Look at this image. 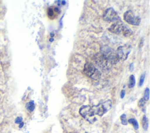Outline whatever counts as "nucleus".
I'll list each match as a JSON object with an SVG mask.
<instances>
[{"label": "nucleus", "mask_w": 150, "mask_h": 133, "mask_svg": "<svg viewBox=\"0 0 150 133\" xmlns=\"http://www.w3.org/2000/svg\"><path fill=\"white\" fill-rule=\"evenodd\" d=\"M108 62L111 64H116L119 62L120 59L117 53L110 47L104 45L101 47V52Z\"/></svg>", "instance_id": "1"}, {"label": "nucleus", "mask_w": 150, "mask_h": 133, "mask_svg": "<svg viewBox=\"0 0 150 133\" xmlns=\"http://www.w3.org/2000/svg\"><path fill=\"white\" fill-rule=\"evenodd\" d=\"M83 73L86 76L94 80L99 79L101 76L100 71L97 69L93 63L89 62H87L84 64Z\"/></svg>", "instance_id": "2"}, {"label": "nucleus", "mask_w": 150, "mask_h": 133, "mask_svg": "<svg viewBox=\"0 0 150 133\" xmlns=\"http://www.w3.org/2000/svg\"><path fill=\"white\" fill-rule=\"evenodd\" d=\"M111 107L112 102L110 100H108L104 102H100L98 104L93 106L92 108L95 114H97L99 116H102L108 111H109Z\"/></svg>", "instance_id": "3"}, {"label": "nucleus", "mask_w": 150, "mask_h": 133, "mask_svg": "<svg viewBox=\"0 0 150 133\" xmlns=\"http://www.w3.org/2000/svg\"><path fill=\"white\" fill-rule=\"evenodd\" d=\"M79 113L87 121L90 123H94L96 121L93 109L89 105H83L79 110Z\"/></svg>", "instance_id": "4"}, {"label": "nucleus", "mask_w": 150, "mask_h": 133, "mask_svg": "<svg viewBox=\"0 0 150 133\" xmlns=\"http://www.w3.org/2000/svg\"><path fill=\"white\" fill-rule=\"evenodd\" d=\"M94 60L96 64L103 70H108L111 67V64L101 53L96 54L94 56Z\"/></svg>", "instance_id": "5"}, {"label": "nucleus", "mask_w": 150, "mask_h": 133, "mask_svg": "<svg viewBox=\"0 0 150 133\" xmlns=\"http://www.w3.org/2000/svg\"><path fill=\"white\" fill-rule=\"evenodd\" d=\"M124 19L127 23L132 25H139L141 22L140 18L135 16L133 12L131 10H128L124 13Z\"/></svg>", "instance_id": "6"}, {"label": "nucleus", "mask_w": 150, "mask_h": 133, "mask_svg": "<svg viewBox=\"0 0 150 133\" xmlns=\"http://www.w3.org/2000/svg\"><path fill=\"white\" fill-rule=\"evenodd\" d=\"M103 20L107 22H112L120 20L117 13L112 8H107L104 12L103 16Z\"/></svg>", "instance_id": "7"}, {"label": "nucleus", "mask_w": 150, "mask_h": 133, "mask_svg": "<svg viewBox=\"0 0 150 133\" xmlns=\"http://www.w3.org/2000/svg\"><path fill=\"white\" fill-rule=\"evenodd\" d=\"M131 50V46L128 45H125L118 47L117 54L120 59L125 60Z\"/></svg>", "instance_id": "8"}, {"label": "nucleus", "mask_w": 150, "mask_h": 133, "mask_svg": "<svg viewBox=\"0 0 150 133\" xmlns=\"http://www.w3.org/2000/svg\"><path fill=\"white\" fill-rule=\"evenodd\" d=\"M124 25L120 21L119 22H117L113 23L109 28H108V30L112 33L115 34H120L122 32Z\"/></svg>", "instance_id": "9"}, {"label": "nucleus", "mask_w": 150, "mask_h": 133, "mask_svg": "<svg viewBox=\"0 0 150 133\" xmlns=\"http://www.w3.org/2000/svg\"><path fill=\"white\" fill-rule=\"evenodd\" d=\"M60 13V9L59 7L57 6L49 7L47 9V15L50 19H54L55 18H57Z\"/></svg>", "instance_id": "10"}, {"label": "nucleus", "mask_w": 150, "mask_h": 133, "mask_svg": "<svg viewBox=\"0 0 150 133\" xmlns=\"http://www.w3.org/2000/svg\"><path fill=\"white\" fill-rule=\"evenodd\" d=\"M122 33L125 36H129L132 34V31L127 26L124 25Z\"/></svg>", "instance_id": "11"}, {"label": "nucleus", "mask_w": 150, "mask_h": 133, "mask_svg": "<svg viewBox=\"0 0 150 133\" xmlns=\"http://www.w3.org/2000/svg\"><path fill=\"white\" fill-rule=\"evenodd\" d=\"M35 103L33 101H30L26 105V108L29 112L33 111L35 109Z\"/></svg>", "instance_id": "12"}, {"label": "nucleus", "mask_w": 150, "mask_h": 133, "mask_svg": "<svg viewBox=\"0 0 150 133\" xmlns=\"http://www.w3.org/2000/svg\"><path fill=\"white\" fill-rule=\"evenodd\" d=\"M135 84V79L134 75H131L129 76V83H128V87L129 88H132L134 87Z\"/></svg>", "instance_id": "13"}, {"label": "nucleus", "mask_w": 150, "mask_h": 133, "mask_svg": "<svg viewBox=\"0 0 150 133\" xmlns=\"http://www.w3.org/2000/svg\"><path fill=\"white\" fill-rule=\"evenodd\" d=\"M142 122V127H143V128L145 130H147L148 127V118H147V117H146V116L145 115H144L143 116Z\"/></svg>", "instance_id": "14"}, {"label": "nucleus", "mask_w": 150, "mask_h": 133, "mask_svg": "<svg viewBox=\"0 0 150 133\" xmlns=\"http://www.w3.org/2000/svg\"><path fill=\"white\" fill-rule=\"evenodd\" d=\"M128 122L130 123V124H132L134 129H138V123L137 122V121L134 119V118H130L128 120Z\"/></svg>", "instance_id": "15"}, {"label": "nucleus", "mask_w": 150, "mask_h": 133, "mask_svg": "<svg viewBox=\"0 0 150 133\" xmlns=\"http://www.w3.org/2000/svg\"><path fill=\"white\" fill-rule=\"evenodd\" d=\"M149 88H146V89L144 91V99L145 101H148L149 100Z\"/></svg>", "instance_id": "16"}, {"label": "nucleus", "mask_w": 150, "mask_h": 133, "mask_svg": "<svg viewBox=\"0 0 150 133\" xmlns=\"http://www.w3.org/2000/svg\"><path fill=\"white\" fill-rule=\"evenodd\" d=\"M145 78V73H144L140 76V79H139V83H138L139 87H141L143 85Z\"/></svg>", "instance_id": "17"}, {"label": "nucleus", "mask_w": 150, "mask_h": 133, "mask_svg": "<svg viewBox=\"0 0 150 133\" xmlns=\"http://www.w3.org/2000/svg\"><path fill=\"white\" fill-rule=\"evenodd\" d=\"M120 119L121 121V123L122 125H125L127 124V117H126V115L125 114H123L121 115L120 117Z\"/></svg>", "instance_id": "18"}, {"label": "nucleus", "mask_w": 150, "mask_h": 133, "mask_svg": "<svg viewBox=\"0 0 150 133\" xmlns=\"http://www.w3.org/2000/svg\"><path fill=\"white\" fill-rule=\"evenodd\" d=\"M145 104V100L142 98H141L138 101V106L139 107H143Z\"/></svg>", "instance_id": "19"}, {"label": "nucleus", "mask_w": 150, "mask_h": 133, "mask_svg": "<svg viewBox=\"0 0 150 133\" xmlns=\"http://www.w3.org/2000/svg\"><path fill=\"white\" fill-rule=\"evenodd\" d=\"M15 123H16V124H20L21 122H22V118L21 117H18L15 119Z\"/></svg>", "instance_id": "20"}, {"label": "nucleus", "mask_w": 150, "mask_h": 133, "mask_svg": "<svg viewBox=\"0 0 150 133\" xmlns=\"http://www.w3.org/2000/svg\"><path fill=\"white\" fill-rule=\"evenodd\" d=\"M134 64L132 63H131V64H129V71H132L133 70H134Z\"/></svg>", "instance_id": "21"}, {"label": "nucleus", "mask_w": 150, "mask_h": 133, "mask_svg": "<svg viewBox=\"0 0 150 133\" xmlns=\"http://www.w3.org/2000/svg\"><path fill=\"white\" fill-rule=\"evenodd\" d=\"M125 90H122L121 91V98H123L124 97V96H125Z\"/></svg>", "instance_id": "22"}, {"label": "nucleus", "mask_w": 150, "mask_h": 133, "mask_svg": "<svg viewBox=\"0 0 150 133\" xmlns=\"http://www.w3.org/2000/svg\"><path fill=\"white\" fill-rule=\"evenodd\" d=\"M23 122H21L20 124H19V128H22L23 126Z\"/></svg>", "instance_id": "23"}, {"label": "nucleus", "mask_w": 150, "mask_h": 133, "mask_svg": "<svg viewBox=\"0 0 150 133\" xmlns=\"http://www.w3.org/2000/svg\"><path fill=\"white\" fill-rule=\"evenodd\" d=\"M65 4H66V1H61V5H64Z\"/></svg>", "instance_id": "24"}, {"label": "nucleus", "mask_w": 150, "mask_h": 133, "mask_svg": "<svg viewBox=\"0 0 150 133\" xmlns=\"http://www.w3.org/2000/svg\"><path fill=\"white\" fill-rule=\"evenodd\" d=\"M53 40H54V39H53V37H52V38H50V39H49L50 42H53Z\"/></svg>", "instance_id": "25"}, {"label": "nucleus", "mask_w": 150, "mask_h": 133, "mask_svg": "<svg viewBox=\"0 0 150 133\" xmlns=\"http://www.w3.org/2000/svg\"><path fill=\"white\" fill-rule=\"evenodd\" d=\"M54 36V33L52 32V33H50V36L51 37H53Z\"/></svg>", "instance_id": "26"}]
</instances>
